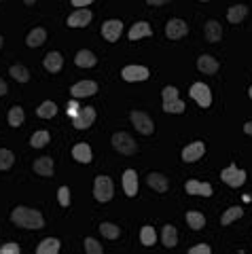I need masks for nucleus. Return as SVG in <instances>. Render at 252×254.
Returning a JSON list of instances; mask_svg holds the SVG:
<instances>
[{
    "label": "nucleus",
    "mask_w": 252,
    "mask_h": 254,
    "mask_svg": "<svg viewBox=\"0 0 252 254\" xmlns=\"http://www.w3.org/2000/svg\"><path fill=\"white\" fill-rule=\"evenodd\" d=\"M206 153V144L203 142H193V144H187V148L183 150V161L193 163Z\"/></svg>",
    "instance_id": "f8f14e48"
},
{
    "label": "nucleus",
    "mask_w": 252,
    "mask_h": 254,
    "mask_svg": "<svg viewBox=\"0 0 252 254\" xmlns=\"http://www.w3.org/2000/svg\"><path fill=\"white\" fill-rule=\"evenodd\" d=\"M70 2H72L74 6H87V4L93 2V0H70Z\"/></svg>",
    "instance_id": "c03bdc74"
},
{
    "label": "nucleus",
    "mask_w": 252,
    "mask_h": 254,
    "mask_svg": "<svg viewBox=\"0 0 252 254\" xmlns=\"http://www.w3.org/2000/svg\"><path fill=\"white\" fill-rule=\"evenodd\" d=\"M93 121H96V108H78L76 115L72 117V125L76 127V129H87V127L93 125Z\"/></svg>",
    "instance_id": "39448f33"
},
{
    "label": "nucleus",
    "mask_w": 252,
    "mask_h": 254,
    "mask_svg": "<svg viewBox=\"0 0 252 254\" xmlns=\"http://www.w3.org/2000/svg\"><path fill=\"white\" fill-rule=\"evenodd\" d=\"M43 64H45V68L49 70V72H60L62 66H64V60H62V53H58V51H49V53L45 55Z\"/></svg>",
    "instance_id": "dca6fc26"
},
{
    "label": "nucleus",
    "mask_w": 252,
    "mask_h": 254,
    "mask_svg": "<svg viewBox=\"0 0 252 254\" xmlns=\"http://www.w3.org/2000/svg\"><path fill=\"white\" fill-rule=\"evenodd\" d=\"M121 76L125 78V81L129 83H136V81H146L148 78V70L144 66H125Z\"/></svg>",
    "instance_id": "9b49d317"
},
{
    "label": "nucleus",
    "mask_w": 252,
    "mask_h": 254,
    "mask_svg": "<svg viewBox=\"0 0 252 254\" xmlns=\"http://www.w3.org/2000/svg\"><path fill=\"white\" fill-rule=\"evenodd\" d=\"M113 146L119 150L121 155H136V150H138V144L133 142V138L129 136V133H125V131H119V133H115L113 136Z\"/></svg>",
    "instance_id": "7ed1b4c3"
},
{
    "label": "nucleus",
    "mask_w": 252,
    "mask_h": 254,
    "mask_svg": "<svg viewBox=\"0 0 252 254\" xmlns=\"http://www.w3.org/2000/svg\"><path fill=\"white\" fill-rule=\"evenodd\" d=\"M187 32H189V26L183 19H170L168 26H165V34H168V38H172V41H178V38L187 36Z\"/></svg>",
    "instance_id": "1a4fd4ad"
},
{
    "label": "nucleus",
    "mask_w": 252,
    "mask_h": 254,
    "mask_svg": "<svg viewBox=\"0 0 252 254\" xmlns=\"http://www.w3.org/2000/svg\"><path fill=\"white\" fill-rule=\"evenodd\" d=\"M58 199H60V203L64 205V208L70 203V190H68V187H62V189L58 190Z\"/></svg>",
    "instance_id": "58836bf2"
},
{
    "label": "nucleus",
    "mask_w": 252,
    "mask_h": 254,
    "mask_svg": "<svg viewBox=\"0 0 252 254\" xmlns=\"http://www.w3.org/2000/svg\"><path fill=\"white\" fill-rule=\"evenodd\" d=\"M11 220L21 229H34V231L36 229H43V225H45L43 214L32 208H26V205H17V208L11 212Z\"/></svg>",
    "instance_id": "f257e3e1"
},
{
    "label": "nucleus",
    "mask_w": 252,
    "mask_h": 254,
    "mask_svg": "<svg viewBox=\"0 0 252 254\" xmlns=\"http://www.w3.org/2000/svg\"><path fill=\"white\" fill-rule=\"evenodd\" d=\"M2 43H4V38H2V36H0V49H2Z\"/></svg>",
    "instance_id": "8fccbe9b"
},
{
    "label": "nucleus",
    "mask_w": 252,
    "mask_h": 254,
    "mask_svg": "<svg viewBox=\"0 0 252 254\" xmlns=\"http://www.w3.org/2000/svg\"><path fill=\"white\" fill-rule=\"evenodd\" d=\"M113 193H115V187H113V180L108 176H98L96 178V185H93V195H96V199L106 203L113 199Z\"/></svg>",
    "instance_id": "f03ea898"
},
{
    "label": "nucleus",
    "mask_w": 252,
    "mask_h": 254,
    "mask_svg": "<svg viewBox=\"0 0 252 254\" xmlns=\"http://www.w3.org/2000/svg\"><path fill=\"white\" fill-rule=\"evenodd\" d=\"M163 110H165V113H172V115H180V113H185V102L180 98L163 102Z\"/></svg>",
    "instance_id": "c756f323"
},
{
    "label": "nucleus",
    "mask_w": 252,
    "mask_h": 254,
    "mask_svg": "<svg viewBox=\"0 0 252 254\" xmlns=\"http://www.w3.org/2000/svg\"><path fill=\"white\" fill-rule=\"evenodd\" d=\"M248 15V6H244V4H235L229 9V13H227V19H229L231 23H240L244 17Z\"/></svg>",
    "instance_id": "bb28decb"
},
{
    "label": "nucleus",
    "mask_w": 252,
    "mask_h": 254,
    "mask_svg": "<svg viewBox=\"0 0 252 254\" xmlns=\"http://www.w3.org/2000/svg\"><path fill=\"white\" fill-rule=\"evenodd\" d=\"M187 222L191 229L199 231V229H203V225H206V218H203V214H199V212H187Z\"/></svg>",
    "instance_id": "cd10ccee"
},
{
    "label": "nucleus",
    "mask_w": 252,
    "mask_h": 254,
    "mask_svg": "<svg viewBox=\"0 0 252 254\" xmlns=\"http://www.w3.org/2000/svg\"><path fill=\"white\" fill-rule=\"evenodd\" d=\"M21 123H23V108L13 106V108L9 110V125H11V127H19Z\"/></svg>",
    "instance_id": "c9c22d12"
},
{
    "label": "nucleus",
    "mask_w": 252,
    "mask_h": 254,
    "mask_svg": "<svg viewBox=\"0 0 252 254\" xmlns=\"http://www.w3.org/2000/svg\"><path fill=\"white\" fill-rule=\"evenodd\" d=\"M163 102H170V100H176L178 98V89H176V87H165V89H163Z\"/></svg>",
    "instance_id": "ea45409f"
},
{
    "label": "nucleus",
    "mask_w": 252,
    "mask_h": 254,
    "mask_svg": "<svg viewBox=\"0 0 252 254\" xmlns=\"http://www.w3.org/2000/svg\"><path fill=\"white\" fill-rule=\"evenodd\" d=\"M68 108H70V115L74 117V115H76V110H78V108H76V98H74L72 102H70V104H68Z\"/></svg>",
    "instance_id": "a18cd8bd"
},
{
    "label": "nucleus",
    "mask_w": 252,
    "mask_h": 254,
    "mask_svg": "<svg viewBox=\"0 0 252 254\" xmlns=\"http://www.w3.org/2000/svg\"><path fill=\"white\" fill-rule=\"evenodd\" d=\"M248 95H250V98H252V87H250V89H248Z\"/></svg>",
    "instance_id": "3c124183"
},
{
    "label": "nucleus",
    "mask_w": 252,
    "mask_h": 254,
    "mask_svg": "<svg viewBox=\"0 0 252 254\" xmlns=\"http://www.w3.org/2000/svg\"><path fill=\"white\" fill-rule=\"evenodd\" d=\"M220 36H223V28H220V23L216 19H210L206 23V38L210 43H218Z\"/></svg>",
    "instance_id": "5701e85b"
},
{
    "label": "nucleus",
    "mask_w": 252,
    "mask_h": 254,
    "mask_svg": "<svg viewBox=\"0 0 252 254\" xmlns=\"http://www.w3.org/2000/svg\"><path fill=\"white\" fill-rule=\"evenodd\" d=\"M197 68L203 74H214L218 70V62L212 58V55H201V58L197 60Z\"/></svg>",
    "instance_id": "aec40b11"
},
{
    "label": "nucleus",
    "mask_w": 252,
    "mask_h": 254,
    "mask_svg": "<svg viewBox=\"0 0 252 254\" xmlns=\"http://www.w3.org/2000/svg\"><path fill=\"white\" fill-rule=\"evenodd\" d=\"M0 254H19V246L17 244H4V246H0Z\"/></svg>",
    "instance_id": "a19ab883"
},
{
    "label": "nucleus",
    "mask_w": 252,
    "mask_h": 254,
    "mask_svg": "<svg viewBox=\"0 0 252 254\" xmlns=\"http://www.w3.org/2000/svg\"><path fill=\"white\" fill-rule=\"evenodd\" d=\"M220 178H223L225 185H229V187H233V189H238V187H242L244 182H246V172H244V170H238V165L231 163L229 168H225L223 172H220Z\"/></svg>",
    "instance_id": "20e7f679"
},
{
    "label": "nucleus",
    "mask_w": 252,
    "mask_h": 254,
    "mask_svg": "<svg viewBox=\"0 0 252 254\" xmlns=\"http://www.w3.org/2000/svg\"><path fill=\"white\" fill-rule=\"evenodd\" d=\"M123 190L127 197H136L138 193V176L133 170H127L123 174Z\"/></svg>",
    "instance_id": "2eb2a0df"
},
{
    "label": "nucleus",
    "mask_w": 252,
    "mask_h": 254,
    "mask_svg": "<svg viewBox=\"0 0 252 254\" xmlns=\"http://www.w3.org/2000/svg\"><path fill=\"white\" fill-rule=\"evenodd\" d=\"M91 11H87V9H78V11H74L72 15L68 17V26L70 28H83V26H87V23L91 21Z\"/></svg>",
    "instance_id": "ddd939ff"
},
{
    "label": "nucleus",
    "mask_w": 252,
    "mask_h": 254,
    "mask_svg": "<svg viewBox=\"0 0 252 254\" xmlns=\"http://www.w3.org/2000/svg\"><path fill=\"white\" fill-rule=\"evenodd\" d=\"M151 6H161V4H168V2H172V0H146Z\"/></svg>",
    "instance_id": "37998d69"
},
{
    "label": "nucleus",
    "mask_w": 252,
    "mask_h": 254,
    "mask_svg": "<svg viewBox=\"0 0 252 254\" xmlns=\"http://www.w3.org/2000/svg\"><path fill=\"white\" fill-rule=\"evenodd\" d=\"M201 2H208V0H201Z\"/></svg>",
    "instance_id": "603ef678"
},
{
    "label": "nucleus",
    "mask_w": 252,
    "mask_h": 254,
    "mask_svg": "<svg viewBox=\"0 0 252 254\" xmlns=\"http://www.w3.org/2000/svg\"><path fill=\"white\" fill-rule=\"evenodd\" d=\"M34 172L41 176H53V161L51 157H41L34 161Z\"/></svg>",
    "instance_id": "412c9836"
},
{
    "label": "nucleus",
    "mask_w": 252,
    "mask_h": 254,
    "mask_svg": "<svg viewBox=\"0 0 252 254\" xmlns=\"http://www.w3.org/2000/svg\"><path fill=\"white\" fill-rule=\"evenodd\" d=\"M55 113H58V106H55L53 102H43L36 110V115L41 119H51V117H55Z\"/></svg>",
    "instance_id": "2f4dec72"
},
{
    "label": "nucleus",
    "mask_w": 252,
    "mask_h": 254,
    "mask_svg": "<svg viewBox=\"0 0 252 254\" xmlns=\"http://www.w3.org/2000/svg\"><path fill=\"white\" fill-rule=\"evenodd\" d=\"M210 252H212V248H210V246H206V244L193 246V248L189 250V254H210Z\"/></svg>",
    "instance_id": "79ce46f5"
},
{
    "label": "nucleus",
    "mask_w": 252,
    "mask_h": 254,
    "mask_svg": "<svg viewBox=\"0 0 252 254\" xmlns=\"http://www.w3.org/2000/svg\"><path fill=\"white\" fill-rule=\"evenodd\" d=\"M72 157L76 159L78 163L87 165L91 161V148H89V144H85V142H78V144L72 148Z\"/></svg>",
    "instance_id": "a211bd4d"
},
{
    "label": "nucleus",
    "mask_w": 252,
    "mask_h": 254,
    "mask_svg": "<svg viewBox=\"0 0 252 254\" xmlns=\"http://www.w3.org/2000/svg\"><path fill=\"white\" fill-rule=\"evenodd\" d=\"M146 182H148V187L155 189V190H159V193H165V190H168V178H165L163 174H159V172L148 174Z\"/></svg>",
    "instance_id": "f3484780"
},
{
    "label": "nucleus",
    "mask_w": 252,
    "mask_h": 254,
    "mask_svg": "<svg viewBox=\"0 0 252 254\" xmlns=\"http://www.w3.org/2000/svg\"><path fill=\"white\" fill-rule=\"evenodd\" d=\"M151 34H153L151 26H148L146 21H138L136 26L129 30V41H138V38H144V36H151Z\"/></svg>",
    "instance_id": "4be33fe9"
},
{
    "label": "nucleus",
    "mask_w": 252,
    "mask_h": 254,
    "mask_svg": "<svg viewBox=\"0 0 252 254\" xmlns=\"http://www.w3.org/2000/svg\"><path fill=\"white\" fill-rule=\"evenodd\" d=\"M15 161V157L11 150H6V148H0V170H9L11 165Z\"/></svg>",
    "instance_id": "e433bc0d"
},
{
    "label": "nucleus",
    "mask_w": 252,
    "mask_h": 254,
    "mask_svg": "<svg viewBox=\"0 0 252 254\" xmlns=\"http://www.w3.org/2000/svg\"><path fill=\"white\" fill-rule=\"evenodd\" d=\"M244 131H246L248 136H252V121H248L246 125H244Z\"/></svg>",
    "instance_id": "de8ad7c7"
},
{
    "label": "nucleus",
    "mask_w": 252,
    "mask_h": 254,
    "mask_svg": "<svg viewBox=\"0 0 252 254\" xmlns=\"http://www.w3.org/2000/svg\"><path fill=\"white\" fill-rule=\"evenodd\" d=\"M38 254H58L60 252V240L55 237H47V240L41 242V246L36 248Z\"/></svg>",
    "instance_id": "b1692460"
},
{
    "label": "nucleus",
    "mask_w": 252,
    "mask_h": 254,
    "mask_svg": "<svg viewBox=\"0 0 252 254\" xmlns=\"http://www.w3.org/2000/svg\"><path fill=\"white\" fill-rule=\"evenodd\" d=\"M30 144H32L34 148H43V146H47L49 144V133H47L45 129L43 131H36L32 138H30Z\"/></svg>",
    "instance_id": "f704fd0d"
},
{
    "label": "nucleus",
    "mask_w": 252,
    "mask_h": 254,
    "mask_svg": "<svg viewBox=\"0 0 252 254\" xmlns=\"http://www.w3.org/2000/svg\"><path fill=\"white\" fill-rule=\"evenodd\" d=\"M23 2H26V4H28V6H32V4H34V2H36V0H23Z\"/></svg>",
    "instance_id": "09e8293b"
},
{
    "label": "nucleus",
    "mask_w": 252,
    "mask_h": 254,
    "mask_svg": "<svg viewBox=\"0 0 252 254\" xmlns=\"http://www.w3.org/2000/svg\"><path fill=\"white\" fill-rule=\"evenodd\" d=\"M100 231H102V235H104V237H108V240H117L119 233H121V229L117 225H113V222H102Z\"/></svg>",
    "instance_id": "473e14b6"
},
{
    "label": "nucleus",
    "mask_w": 252,
    "mask_h": 254,
    "mask_svg": "<svg viewBox=\"0 0 252 254\" xmlns=\"http://www.w3.org/2000/svg\"><path fill=\"white\" fill-rule=\"evenodd\" d=\"M244 216V210L242 208H238V205H233V208H229L225 214H223V218H220V222L227 227V225H231L233 220H238V218H242Z\"/></svg>",
    "instance_id": "c85d7f7f"
},
{
    "label": "nucleus",
    "mask_w": 252,
    "mask_h": 254,
    "mask_svg": "<svg viewBox=\"0 0 252 254\" xmlns=\"http://www.w3.org/2000/svg\"><path fill=\"white\" fill-rule=\"evenodd\" d=\"M161 240H163L165 248H174V246L178 244V233H176V229L172 227V225H165L163 231H161Z\"/></svg>",
    "instance_id": "393cba45"
},
{
    "label": "nucleus",
    "mask_w": 252,
    "mask_h": 254,
    "mask_svg": "<svg viewBox=\"0 0 252 254\" xmlns=\"http://www.w3.org/2000/svg\"><path fill=\"white\" fill-rule=\"evenodd\" d=\"M45 41H47V32H45L43 28H36V30H32V32L28 34L26 45H28V47H41Z\"/></svg>",
    "instance_id": "a878e982"
},
{
    "label": "nucleus",
    "mask_w": 252,
    "mask_h": 254,
    "mask_svg": "<svg viewBox=\"0 0 252 254\" xmlns=\"http://www.w3.org/2000/svg\"><path fill=\"white\" fill-rule=\"evenodd\" d=\"M85 252H89V254H102V246L93 240V237H87L85 240Z\"/></svg>",
    "instance_id": "4c0bfd02"
},
{
    "label": "nucleus",
    "mask_w": 252,
    "mask_h": 254,
    "mask_svg": "<svg viewBox=\"0 0 252 254\" xmlns=\"http://www.w3.org/2000/svg\"><path fill=\"white\" fill-rule=\"evenodd\" d=\"M74 62H76V66H78V68H93V66L98 64L96 55H93L91 51H87V49L78 51V53H76V58H74Z\"/></svg>",
    "instance_id": "6ab92c4d"
},
{
    "label": "nucleus",
    "mask_w": 252,
    "mask_h": 254,
    "mask_svg": "<svg viewBox=\"0 0 252 254\" xmlns=\"http://www.w3.org/2000/svg\"><path fill=\"white\" fill-rule=\"evenodd\" d=\"M191 98L197 102V104L201 106V108H208L210 104H212V93H210V87L208 85H203V83H195L193 87H191Z\"/></svg>",
    "instance_id": "0eeeda50"
},
{
    "label": "nucleus",
    "mask_w": 252,
    "mask_h": 254,
    "mask_svg": "<svg viewBox=\"0 0 252 254\" xmlns=\"http://www.w3.org/2000/svg\"><path fill=\"white\" fill-rule=\"evenodd\" d=\"M98 91V85L93 81H81V83H74L72 87H70V93H72V98H89V95H93Z\"/></svg>",
    "instance_id": "9d476101"
},
{
    "label": "nucleus",
    "mask_w": 252,
    "mask_h": 254,
    "mask_svg": "<svg viewBox=\"0 0 252 254\" xmlns=\"http://www.w3.org/2000/svg\"><path fill=\"white\" fill-rule=\"evenodd\" d=\"M9 72H11V76L15 78V81H19V83H28L30 81V72H28L26 66H19L17 64V66H11Z\"/></svg>",
    "instance_id": "7c9ffc66"
},
{
    "label": "nucleus",
    "mask_w": 252,
    "mask_h": 254,
    "mask_svg": "<svg viewBox=\"0 0 252 254\" xmlns=\"http://www.w3.org/2000/svg\"><path fill=\"white\" fill-rule=\"evenodd\" d=\"M131 123L140 133H144V136H151V133L155 131V125L151 121V117H148L146 113H140V110H133L131 113Z\"/></svg>",
    "instance_id": "423d86ee"
},
{
    "label": "nucleus",
    "mask_w": 252,
    "mask_h": 254,
    "mask_svg": "<svg viewBox=\"0 0 252 254\" xmlns=\"http://www.w3.org/2000/svg\"><path fill=\"white\" fill-rule=\"evenodd\" d=\"M121 32H123V23L119 19H108L104 26H102V36H104L108 43H117V41H119Z\"/></svg>",
    "instance_id": "6e6552de"
},
{
    "label": "nucleus",
    "mask_w": 252,
    "mask_h": 254,
    "mask_svg": "<svg viewBox=\"0 0 252 254\" xmlns=\"http://www.w3.org/2000/svg\"><path fill=\"white\" fill-rule=\"evenodd\" d=\"M6 91H9V87H6V83L0 78V95H6Z\"/></svg>",
    "instance_id": "49530a36"
},
{
    "label": "nucleus",
    "mask_w": 252,
    "mask_h": 254,
    "mask_svg": "<svg viewBox=\"0 0 252 254\" xmlns=\"http://www.w3.org/2000/svg\"><path fill=\"white\" fill-rule=\"evenodd\" d=\"M140 242H142L144 246H155L157 242V233H155V229L153 227H142V231H140Z\"/></svg>",
    "instance_id": "72a5a7b5"
},
{
    "label": "nucleus",
    "mask_w": 252,
    "mask_h": 254,
    "mask_svg": "<svg viewBox=\"0 0 252 254\" xmlns=\"http://www.w3.org/2000/svg\"><path fill=\"white\" fill-rule=\"evenodd\" d=\"M187 193L189 195L210 197L212 195V185H208V182H199V180H189L187 182Z\"/></svg>",
    "instance_id": "4468645a"
}]
</instances>
